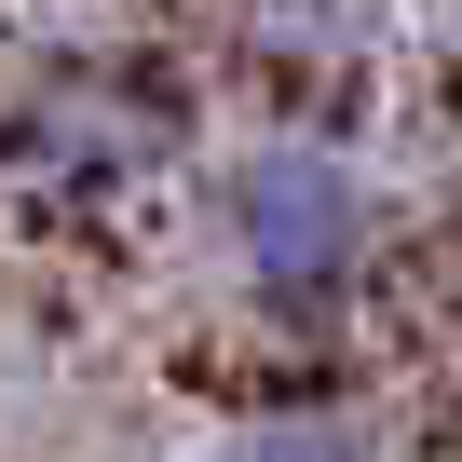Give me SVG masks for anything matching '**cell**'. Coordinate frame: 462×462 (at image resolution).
I'll use <instances>...</instances> for the list:
<instances>
[{
  "mask_svg": "<svg viewBox=\"0 0 462 462\" xmlns=\"http://www.w3.org/2000/svg\"><path fill=\"white\" fill-rule=\"evenodd\" d=\"M204 462H381V435L354 408H245Z\"/></svg>",
  "mask_w": 462,
  "mask_h": 462,
  "instance_id": "4",
  "label": "cell"
},
{
  "mask_svg": "<svg viewBox=\"0 0 462 462\" xmlns=\"http://www.w3.org/2000/svg\"><path fill=\"white\" fill-rule=\"evenodd\" d=\"M245 69H273V82H340L354 55H367V0H245Z\"/></svg>",
  "mask_w": 462,
  "mask_h": 462,
  "instance_id": "3",
  "label": "cell"
},
{
  "mask_svg": "<svg viewBox=\"0 0 462 462\" xmlns=\"http://www.w3.org/2000/svg\"><path fill=\"white\" fill-rule=\"evenodd\" d=\"M204 245L259 327H340L381 286V177L327 123H259L204 177Z\"/></svg>",
  "mask_w": 462,
  "mask_h": 462,
  "instance_id": "1",
  "label": "cell"
},
{
  "mask_svg": "<svg viewBox=\"0 0 462 462\" xmlns=\"http://www.w3.org/2000/svg\"><path fill=\"white\" fill-rule=\"evenodd\" d=\"M190 150V82L136 42H28L0 69V190L42 217H109Z\"/></svg>",
  "mask_w": 462,
  "mask_h": 462,
  "instance_id": "2",
  "label": "cell"
},
{
  "mask_svg": "<svg viewBox=\"0 0 462 462\" xmlns=\"http://www.w3.org/2000/svg\"><path fill=\"white\" fill-rule=\"evenodd\" d=\"M448 231H462V136H448Z\"/></svg>",
  "mask_w": 462,
  "mask_h": 462,
  "instance_id": "5",
  "label": "cell"
}]
</instances>
